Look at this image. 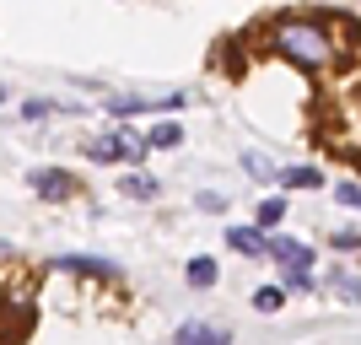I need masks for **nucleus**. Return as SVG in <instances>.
Returning a JSON list of instances; mask_svg holds the SVG:
<instances>
[{"label":"nucleus","instance_id":"f257e3e1","mask_svg":"<svg viewBox=\"0 0 361 345\" xmlns=\"http://www.w3.org/2000/svg\"><path fill=\"white\" fill-rule=\"evenodd\" d=\"M264 32H270L275 54H286L302 71H329V65L345 54L340 38H334V22H318V16H275Z\"/></svg>","mask_w":361,"mask_h":345},{"label":"nucleus","instance_id":"f03ea898","mask_svg":"<svg viewBox=\"0 0 361 345\" xmlns=\"http://www.w3.org/2000/svg\"><path fill=\"white\" fill-rule=\"evenodd\" d=\"M270 259H275V265H286V275H313V270H307V265H313V248L297 243V238H286V232H275V238H270Z\"/></svg>","mask_w":361,"mask_h":345},{"label":"nucleus","instance_id":"7ed1b4c3","mask_svg":"<svg viewBox=\"0 0 361 345\" xmlns=\"http://www.w3.org/2000/svg\"><path fill=\"white\" fill-rule=\"evenodd\" d=\"M173 345H232V329L226 324H205V318H189V324H178Z\"/></svg>","mask_w":361,"mask_h":345},{"label":"nucleus","instance_id":"20e7f679","mask_svg":"<svg viewBox=\"0 0 361 345\" xmlns=\"http://www.w3.org/2000/svg\"><path fill=\"white\" fill-rule=\"evenodd\" d=\"M146 140H119V135H97L87 140V157L92 162H119V157H130V151H140Z\"/></svg>","mask_w":361,"mask_h":345},{"label":"nucleus","instance_id":"39448f33","mask_svg":"<svg viewBox=\"0 0 361 345\" xmlns=\"http://www.w3.org/2000/svg\"><path fill=\"white\" fill-rule=\"evenodd\" d=\"M32 195L38 200H65L71 195V178H65L60 167H38V173H32Z\"/></svg>","mask_w":361,"mask_h":345},{"label":"nucleus","instance_id":"423d86ee","mask_svg":"<svg viewBox=\"0 0 361 345\" xmlns=\"http://www.w3.org/2000/svg\"><path fill=\"white\" fill-rule=\"evenodd\" d=\"M54 265L60 270H81V275H114V259H97V254H60Z\"/></svg>","mask_w":361,"mask_h":345},{"label":"nucleus","instance_id":"0eeeda50","mask_svg":"<svg viewBox=\"0 0 361 345\" xmlns=\"http://www.w3.org/2000/svg\"><path fill=\"white\" fill-rule=\"evenodd\" d=\"M226 243H232V248H238V254H270V243L259 238V226H226Z\"/></svg>","mask_w":361,"mask_h":345},{"label":"nucleus","instance_id":"6e6552de","mask_svg":"<svg viewBox=\"0 0 361 345\" xmlns=\"http://www.w3.org/2000/svg\"><path fill=\"white\" fill-rule=\"evenodd\" d=\"M324 173L318 167H281V189H318Z\"/></svg>","mask_w":361,"mask_h":345},{"label":"nucleus","instance_id":"1a4fd4ad","mask_svg":"<svg viewBox=\"0 0 361 345\" xmlns=\"http://www.w3.org/2000/svg\"><path fill=\"white\" fill-rule=\"evenodd\" d=\"M178 140H183V130H178V124H173V119H167V124H151L146 146H162V151H173V146H178Z\"/></svg>","mask_w":361,"mask_h":345},{"label":"nucleus","instance_id":"9d476101","mask_svg":"<svg viewBox=\"0 0 361 345\" xmlns=\"http://www.w3.org/2000/svg\"><path fill=\"white\" fill-rule=\"evenodd\" d=\"M254 308H259V313H281V308H286V291H281V286H259Z\"/></svg>","mask_w":361,"mask_h":345},{"label":"nucleus","instance_id":"9b49d317","mask_svg":"<svg viewBox=\"0 0 361 345\" xmlns=\"http://www.w3.org/2000/svg\"><path fill=\"white\" fill-rule=\"evenodd\" d=\"M281 222H286V200H264L259 205V232H275Z\"/></svg>","mask_w":361,"mask_h":345},{"label":"nucleus","instance_id":"f8f14e48","mask_svg":"<svg viewBox=\"0 0 361 345\" xmlns=\"http://www.w3.org/2000/svg\"><path fill=\"white\" fill-rule=\"evenodd\" d=\"M124 195H130V200H157V178L135 173V178H124Z\"/></svg>","mask_w":361,"mask_h":345},{"label":"nucleus","instance_id":"ddd939ff","mask_svg":"<svg viewBox=\"0 0 361 345\" xmlns=\"http://www.w3.org/2000/svg\"><path fill=\"white\" fill-rule=\"evenodd\" d=\"M189 286H200V291L216 286V259H195V265H189Z\"/></svg>","mask_w":361,"mask_h":345},{"label":"nucleus","instance_id":"4468645a","mask_svg":"<svg viewBox=\"0 0 361 345\" xmlns=\"http://www.w3.org/2000/svg\"><path fill=\"white\" fill-rule=\"evenodd\" d=\"M243 167H248V173H254V178H264V183H281V173H275V167L264 162V157H254V151H248V157H243Z\"/></svg>","mask_w":361,"mask_h":345},{"label":"nucleus","instance_id":"2eb2a0df","mask_svg":"<svg viewBox=\"0 0 361 345\" xmlns=\"http://www.w3.org/2000/svg\"><path fill=\"white\" fill-rule=\"evenodd\" d=\"M329 286H334V291H340V297L361 302V281H356V275H329Z\"/></svg>","mask_w":361,"mask_h":345},{"label":"nucleus","instance_id":"dca6fc26","mask_svg":"<svg viewBox=\"0 0 361 345\" xmlns=\"http://www.w3.org/2000/svg\"><path fill=\"white\" fill-rule=\"evenodd\" d=\"M334 195H340V205L361 210V189H356V183H340V189H334Z\"/></svg>","mask_w":361,"mask_h":345},{"label":"nucleus","instance_id":"f3484780","mask_svg":"<svg viewBox=\"0 0 361 345\" xmlns=\"http://www.w3.org/2000/svg\"><path fill=\"white\" fill-rule=\"evenodd\" d=\"M140 108H146L140 97H114V114H140Z\"/></svg>","mask_w":361,"mask_h":345},{"label":"nucleus","instance_id":"a211bd4d","mask_svg":"<svg viewBox=\"0 0 361 345\" xmlns=\"http://www.w3.org/2000/svg\"><path fill=\"white\" fill-rule=\"evenodd\" d=\"M334 248H361V232H334Z\"/></svg>","mask_w":361,"mask_h":345},{"label":"nucleus","instance_id":"6ab92c4d","mask_svg":"<svg viewBox=\"0 0 361 345\" xmlns=\"http://www.w3.org/2000/svg\"><path fill=\"white\" fill-rule=\"evenodd\" d=\"M0 103H6V92H0Z\"/></svg>","mask_w":361,"mask_h":345}]
</instances>
